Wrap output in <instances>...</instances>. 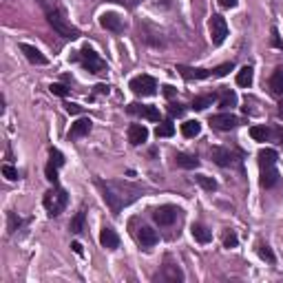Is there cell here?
I'll return each instance as SVG.
<instances>
[{"instance_id":"d6a6232c","label":"cell","mask_w":283,"mask_h":283,"mask_svg":"<svg viewBox=\"0 0 283 283\" xmlns=\"http://www.w3.org/2000/svg\"><path fill=\"white\" fill-rule=\"evenodd\" d=\"M173 133H175V126L171 124V122H164V124H159L155 128V135L157 137H171Z\"/></svg>"},{"instance_id":"f35d334b","label":"cell","mask_w":283,"mask_h":283,"mask_svg":"<svg viewBox=\"0 0 283 283\" xmlns=\"http://www.w3.org/2000/svg\"><path fill=\"white\" fill-rule=\"evenodd\" d=\"M58 2H60V0H38V4L44 9V11H49V9H55V7H58Z\"/></svg>"},{"instance_id":"4dcf8cb0","label":"cell","mask_w":283,"mask_h":283,"mask_svg":"<svg viewBox=\"0 0 283 283\" xmlns=\"http://www.w3.org/2000/svg\"><path fill=\"white\" fill-rule=\"evenodd\" d=\"M58 168H60V164H55L53 159L47 164V171H44V175H47V179L51 184H58Z\"/></svg>"},{"instance_id":"bcb514c9","label":"cell","mask_w":283,"mask_h":283,"mask_svg":"<svg viewBox=\"0 0 283 283\" xmlns=\"http://www.w3.org/2000/svg\"><path fill=\"white\" fill-rule=\"evenodd\" d=\"M71 248H73V250H75V255H82V246L78 244V241H75V244H73V246H71Z\"/></svg>"},{"instance_id":"484cf974","label":"cell","mask_w":283,"mask_h":283,"mask_svg":"<svg viewBox=\"0 0 283 283\" xmlns=\"http://www.w3.org/2000/svg\"><path fill=\"white\" fill-rule=\"evenodd\" d=\"M215 102V95H202V97H195L193 100V109L195 111H204V109H208L210 104Z\"/></svg>"},{"instance_id":"44dd1931","label":"cell","mask_w":283,"mask_h":283,"mask_svg":"<svg viewBox=\"0 0 283 283\" xmlns=\"http://www.w3.org/2000/svg\"><path fill=\"white\" fill-rule=\"evenodd\" d=\"M175 162H177L179 168H188V171H193V168L199 166V159L195 157V155H188V153H177Z\"/></svg>"},{"instance_id":"681fc988","label":"cell","mask_w":283,"mask_h":283,"mask_svg":"<svg viewBox=\"0 0 283 283\" xmlns=\"http://www.w3.org/2000/svg\"><path fill=\"white\" fill-rule=\"evenodd\" d=\"M279 135H281V140H283V131H281V133H279Z\"/></svg>"},{"instance_id":"d4e9b609","label":"cell","mask_w":283,"mask_h":283,"mask_svg":"<svg viewBox=\"0 0 283 283\" xmlns=\"http://www.w3.org/2000/svg\"><path fill=\"white\" fill-rule=\"evenodd\" d=\"M195 182H197L204 190H210V193L217 190V182H215L213 177H208V175H195Z\"/></svg>"},{"instance_id":"ac0fdd59","label":"cell","mask_w":283,"mask_h":283,"mask_svg":"<svg viewBox=\"0 0 283 283\" xmlns=\"http://www.w3.org/2000/svg\"><path fill=\"white\" fill-rule=\"evenodd\" d=\"M277 182H279V173H277L275 166L261 168V179H259L261 186H264V188H272V186H277Z\"/></svg>"},{"instance_id":"83f0119b","label":"cell","mask_w":283,"mask_h":283,"mask_svg":"<svg viewBox=\"0 0 283 283\" xmlns=\"http://www.w3.org/2000/svg\"><path fill=\"white\" fill-rule=\"evenodd\" d=\"M224 109H233V106L237 104V93L235 91H224L221 93V102H219Z\"/></svg>"},{"instance_id":"6da1fadb","label":"cell","mask_w":283,"mask_h":283,"mask_svg":"<svg viewBox=\"0 0 283 283\" xmlns=\"http://www.w3.org/2000/svg\"><path fill=\"white\" fill-rule=\"evenodd\" d=\"M97 186L102 188V197H104L106 206H109L111 213H115V215L120 213L124 206L135 202L142 193L140 188L128 184V182H102V179H97Z\"/></svg>"},{"instance_id":"cb8c5ba5","label":"cell","mask_w":283,"mask_h":283,"mask_svg":"<svg viewBox=\"0 0 283 283\" xmlns=\"http://www.w3.org/2000/svg\"><path fill=\"white\" fill-rule=\"evenodd\" d=\"M182 133L186 137H197L199 133H202V124H199L197 120H190L186 124H182Z\"/></svg>"},{"instance_id":"7c38bea8","label":"cell","mask_w":283,"mask_h":283,"mask_svg":"<svg viewBox=\"0 0 283 283\" xmlns=\"http://www.w3.org/2000/svg\"><path fill=\"white\" fill-rule=\"evenodd\" d=\"M148 140V128L144 124H131L128 126V142L133 144V146H140Z\"/></svg>"},{"instance_id":"277c9868","label":"cell","mask_w":283,"mask_h":283,"mask_svg":"<svg viewBox=\"0 0 283 283\" xmlns=\"http://www.w3.org/2000/svg\"><path fill=\"white\" fill-rule=\"evenodd\" d=\"M80 60H82V64H84V69L91 71V73H102V71L106 69V62L91 47H84L80 51Z\"/></svg>"},{"instance_id":"9c48e42d","label":"cell","mask_w":283,"mask_h":283,"mask_svg":"<svg viewBox=\"0 0 283 283\" xmlns=\"http://www.w3.org/2000/svg\"><path fill=\"white\" fill-rule=\"evenodd\" d=\"M210 124L219 131H233V128L239 126V117H235L233 113H219V115L210 117Z\"/></svg>"},{"instance_id":"c3c4849f","label":"cell","mask_w":283,"mask_h":283,"mask_svg":"<svg viewBox=\"0 0 283 283\" xmlns=\"http://www.w3.org/2000/svg\"><path fill=\"white\" fill-rule=\"evenodd\" d=\"M279 117H281V120H283V100L279 102Z\"/></svg>"},{"instance_id":"b9f144b4","label":"cell","mask_w":283,"mask_h":283,"mask_svg":"<svg viewBox=\"0 0 283 283\" xmlns=\"http://www.w3.org/2000/svg\"><path fill=\"white\" fill-rule=\"evenodd\" d=\"M66 113H69V115H80L82 106L80 104H66Z\"/></svg>"},{"instance_id":"ba28073f","label":"cell","mask_w":283,"mask_h":283,"mask_svg":"<svg viewBox=\"0 0 283 283\" xmlns=\"http://www.w3.org/2000/svg\"><path fill=\"white\" fill-rule=\"evenodd\" d=\"M177 215H179V208H175V206H159V208H155V213H153V219L159 226H171L175 224Z\"/></svg>"},{"instance_id":"f6af8a7d","label":"cell","mask_w":283,"mask_h":283,"mask_svg":"<svg viewBox=\"0 0 283 283\" xmlns=\"http://www.w3.org/2000/svg\"><path fill=\"white\" fill-rule=\"evenodd\" d=\"M95 89H97V93H109V86L106 84H97Z\"/></svg>"},{"instance_id":"52a82bcc","label":"cell","mask_w":283,"mask_h":283,"mask_svg":"<svg viewBox=\"0 0 283 283\" xmlns=\"http://www.w3.org/2000/svg\"><path fill=\"white\" fill-rule=\"evenodd\" d=\"M210 155H213V162L217 164V166H224V168H228V166H235L237 164V155L230 148H221V146H215L213 151H210Z\"/></svg>"},{"instance_id":"5b68a950","label":"cell","mask_w":283,"mask_h":283,"mask_svg":"<svg viewBox=\"0 0 283 283\" xmlns=\"http://www.w3.org/2000/svg\"><path fill=\"white\" fill-rule=\"evenodd\" d=\"M155 89H157V82L151 75H137V78L131 80V91L135 95H142V97L155 95Z\"/></svg>"},{"instance_id":"30bf717a","label":"cell","mask_w":283,"mask_h":283,"mask_svg":"<svg viewBox=\"0 0 283 283\" xmlns=\"http://www.w3.org/2000/svg\"><path fill=\"white\" fill-rule=\"evenodd\" d=\"M100 24L106 29V31H113V33L124 31V20L117 16V13H111V11L102 13V16H100Z\"/></svg>"},{"instance_id":"ee69618b","label":"cell","mask_w":283,"mask_h":283,"mask_svg":"<svg viewBox=\"0 0 283 283\" xmlns=\"http://www.w3.org/2000/svg\"><path fill=\"white\" fill-rule=\"evenodd\" d=\"M219 4L226 9H233V7H237V0H219Z\"/></svg>"},{"instance_id":"f546056e","label":"cell","mask_w":283,"mask_h":283,"mask_svg":"<svg viewBox=\"0 0 283 283\" xmlns=\"http://www.w3.org/2000/svg\"><path fill=\"white\" fill-rule=\"evenodd\" d=\"M164 279H168V281H182V279H184V275H182V270H179L177 266H171V264H168V266H166V275H164Z\"/></svg>"},{"instance_id":"74e56055","label":"cell","mask_w":283,"mask_h":283,"mask_svg":"<svg viewBox=\"0 0 283 283\" xmlns=\"http://www.w3.org/2000/svg\"><path fill=\"white\" fill-rule=\"evenodd\" d=\"M237 244H239V239H237L235 233H228V235L224 237V246H226V248H235Z\"/></svg>"},{"instance_id":"8992f818","label":"cell","mask_w":283,"mask_h":283,"mask_svg":"<svg viewBox=\"0 0 283 283\" xmlns=\"http://www.w3.org/2000/svg\"><path fill=\"white\" fill-rule=\"evenodd\" d=\"M226 35H228V24H226V18L217 13V16L210 18V40H213V44H224Z\"/></svg>"},{"instance_id":"f1b7e54d","label":"cell","mask_w":283,"mask_h":283,"mask_svg":"<svg viewBox=\"0 0 283 283\" xmlns=\"http://www.w3.org/2000/svg\"><path fill=\"white\" fill-rule=\"evenodd\" d=\"M257 252H259V257H261V259H264V261H268V264H275V261H277L275 252L270 250V246L259 244V248H257Z\"/></svg>"},{"instance_id":"9a60e30c","label":"cell","mask_w":283,"mask_h":283,"mask_svg":"<svg viewBox=\"0 0 283 283\" xmlns=\"http://www.w3.org/2000/svg\"><path fill=\"white\" fill-rule=\"evenodd\" d=\"M91 133V120L89 117H80L69 131V140H78V137H84Z\"/></svg>"},{"instance_id":"7402d4cb","label":"cell","mask_w":283,"mask_h":283,"mask_svg":"<svg viewBox=\"0 0 283 283\" xmlns=\"http://www.w3.org/2000/svg\"><path fill=\"white\" fill-rule=\"evenodd\" d=\"M277 151L275 148H264V151H259V166L266 168V166H277Z\"/></svg>"},{"instance_id":"3957f363","label":"cell","mask_w":283,"mask_h":283,"mask_svg":"<svg viewBox=\"0 0 283 283\" xmlns=\"http://www.w3.org/2000/svg\"><path fill=\"white\" fill-rule=\"evenodd\" d=\"M44 208H47V213L51 217H55V215H60L64 210L66 206V193L62 188H53L49 190V193H44V199H42Z\"/></svg>"},{"instance_id":"e0dca14e","label":"cell","mask_w":283,"mask_h":283,"mask_svg":"<svg viewBox=\"0 0 283 283\" xmlns=\"http://www.w3.org/2000/svg\"><path fill=\"white\" fill-rule=\"evenodd\" d=\"M100 244L104 246V248H109V250H117L120 248V237H117V233L113 228H102Z\"/></svg>"},{"instance_id":"5bb4252c","label":"cell","mask_w":283,"mask_h":283,"mask_svg":"<svg viewBox=\"0 0 283 283\" xmlns=\"http://www.w3.org/2000/svg\"><path fill=\"white\" fill-rule=\"evenodd\" d=\"M20 51H22V53H24V58H27V60H29V62H31V64L44 66V64L49 62V60L44 58V55L40 53V51L35 49V47H31V44H24V42H22V44H20Z\"/></svg>"},{"instance_id":"836d02e7","label":"cell","mask_w":283,"mask_h":283,"mask_svg":"<svg viewBox=\"0 0 283 283\" xmlns=\"http://www.w3.org/2000/svg\"><path fill=\"white\" fill-rule=\"evenodd\" d=\"M7 217H9V226H7V230H9V233H16V230L20 228V224H22V221H20V217H18L16 213H9Z\"/></svg>"},{"instance_id":"4316f807","label":"cell","mask_w":283,"mask_h":283,"mask_svg":"<svg viewBox=\"0 0 283 283\" xmlns=\"http://www.w3.org/2000/svg\"><path fill=\"white\" fill-rule=\"evenodd\" d=\"M250 135H252V140H257V142H266L268 137H270V131H268L266 126H252Z\"/></svg>"},{"instance_id":"60d3db41","label":"cell","mask_w":283,"mask_h":283,"mask_svg":"<svg viewBox=\"0 0 283 283\" xmlns=\"http://www.w3.org/2000/svg\"><path fill=\"white\" fill-rule=\"evenodd\" d=\"M168 113H171L173 117H182L184 115V109L179 104H171V106H168Z\"/></svg>"},{"instance_id":"7bdbcfd3","label":"cell","mask_w":283,"mask_h":283,"mask_svg":"<svg viewBox=\"0 0 283 283\" xmlns=\"http://www.w3.org/2000/svg\"><path fill=\"white\" fill-rule=\"evenodd\" d=\"M51 159H53L55 164H60V166L64 164V157H62V153H60V151H51Z\"/></svg>"},{"instance_id":"603a6c76","label":"cell","mask_w":283,"mask_h":283,"mask_svg":"<svg viewBox=\"0 0 283 283\" xmlns=\"http://www.w3.org/2000/svg\"><path fill=\"white\" fill-rule=\"evenodd\" d=\"M237 84L244 86V89H248L252 84V66H244V69L237 73Z\"/></svg>"},{"instance_id":"d6986e66","label":"cell","mask_w":283,"mask_h":283,"mask_svg":"<svg viewBox=\"0 0 283 283\" xmlns=\"http://www.w3.org/2000/svg\"><path fill=\"white\" fill-rule=\"evenodd\" d=\"M270 93L277 97H283V69H277L270 78Z\"/></svg>"},{"instance_id":"e575fe53","label":"cell","mask_w":283,"mask_h":283,"mask_svg":"<svg viewBox=\"0 0 283 283\" xmlns=\"http://www.w3.org/2000/svg\"><path fill=\"white\" fill-rule=\"evenodd\" d=\"M2 175L9 179V182H16V179H18V171L11 166V164H4V166H2Z\"/></svg>"},{"instance_id":"ab89813d","label":"cell","mask_w":283,"mask_h":283,"mask_svg":"<svg viewBox=\"0 0 283 283\" xmlns=\"http://www.w3.org/2000/svg\"><path fill=\"white\" fill-rule=\"evenodd\" d=\"M109 2H117V4H124V7L133 9V7H137V4H140L142 0H109Z\"/></svg>"},{"instance_id":"7dc6e473","label":"cell","mask_w":283,"mask_h":283,"mask_svg":"<svg viewBox=\"0 0 283 283\" xmlns=\"http://www.w3.org/2000/svg\"><path fill=\"white\" fill-rule=\"evenodd\" d=\"M164 93H166V95H173V86H164Z\"/></svg>"},{"instance_id":"1f68e13d","label":"cell","mask_w":283,"mask_h":283,"mask_svg":"<svg viewBox=\"0 0 283 283\" xmlns=\"http://www.w3.org/2000/svg\"><path fill=\"white\" fill-rule=\"evenodd\" d=\"M82 226H84V210H80V213L75 215L73 219H71V226H69V228H71V233L78 235V233H82Z\"/></svg>"},{"instance_id":"4fadbf2b","label":"cell","mask_w":283,"mask_h":283,"mask_svg":"<svg viewBox=\"0 0 283 283\" xmlns=\"http://www.w3.org/2000/svg\"><path fill=\"white\" fill-rule=\"evenodd\" d=\"M177 71L186 80H206L213 75V71H208V69H193V66H184V64H179Z\"/></svg>"},{"instance_id":"2e32d148","label":"cell","mask_w":283,"mask_h":283,"mask_svg":"<svg viewBox=\"0 0 283 283\" xmlns=\"http://www.w3.org/2000/svg\"><path fill=\"white\" fill-rule=\"evenodd\" d=\"M137 241L142 244V248H153V246L159 241L157 233L153 228H148V226H142L140 233H137Z\"/></svg>"},{"instance_id":"8fae6325","label":"cell","mask_w":283,"mask_h":283,"mask_svg":"<svg viewBox=\"0 0 283 283\" xmlns=\"http://www.w3.org/2000/svg\"><path fill=\"white\" fill-rule=\"evenodd\" d=\"M128 113H135V115H142L151 122H159V109L155 106H146V104H128Z\"/></svg>"},{"instance_id":"d590c367","label":"cell","mask_w":283,"mask_h":283,"mask_svg":"<svg viewBox=\"0 0 283 283\" xmlns=\"http://www.w3.org/2000/svg\"><path fill=\"white\" fill-rule=\"evenodd\" d=\"M230 71H233V62H226V64H221L219 69H215L213 75H215V78H224V75H228Z\"/></svg>"},{"instance_id":"8d00e7d4","label":"cell","mask_w":283,"mask_h":283,"mask_svg":"<svg viewBox=\"0 0 283 283\" xmlns=\"http://www.w3.org/2000/svg\"><path fill=\"white\" fill-rule=\"evenodd\" d=\"M49 91H51L53 95H60V97H66V95H69V89H66L64 84H51Z\"/></svg>"},{"instance_id":"7a4b0ae2","label":"cell","mask_w":283,"mask_h":283,"mask_svg":"<svg viewBox=\"0 0 283 283\" xmlns=\"http://www.w3.org/2000/svg\"><path fill=\"white\" fill-rule=\"evenodd\" d=\"M47 20H49L51 27H53V31L58 33V35H62V38H66V40H75L80 35L78 29H75L73 24L69 22L64 9H60V7L49 9V11H47Z\"/></svg>"},{"instance_id":"ffe728a7","label":"cell","mask_w":283,"mask_h":283,"mask_svg":"<svg viewBox=\"0 0 283 283\" xmlns=\"http://www.w3.org/2000/svg\"><path fill=\"white\" fill-rule=\"evenodd\" d=\"M190 233H193L195 241H199V244H210V239H213V233H210V230L206 228V226H202V224H193Z\"/></svg>"}]
</instances>
